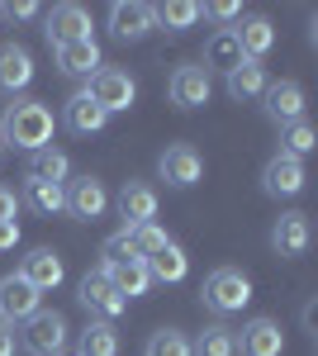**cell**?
Listing matches in <instances>:
<instances>
[{
	"label": "cell",
	"instance_id": "obj_27",
	"mask_svg": "<svg viewBox=\"0 0 318 356\" xmlns=\"http://www.w3.org/2000/svg\"><path fill=\"white\" fill-rule=\"evenodd\" d=\"M190 356H238V332L228 328V323H209L190 342Z\"/></svg>",
	"mask_w": 318,
	"mask_h": 356
},
{
	"label": "cell",
	"instance_id": "obj_4",
	"mask_svg": "<svg viewBox=\"0 0 318 356\" xmlns=\"http://www.w3.org/2000/svg\"><path fill=\"white\" fill-rule=\"evenodd\" d=\"M19 347H24L29 356L67 352V318H62L57 309H38L33 318H24V337H19Z\"/></svg>",
	"mask_w": 318,
	"mask_h": 356
},
{
	"label": "cell",
	"instance_id": "obj_29",
	"mask_svg": "<svg viewBox=\"0 0 318 356\" xmlns=\"http://www.w3.org/2000/svg\"><path fill=\"white\" fill-rule=\"evenodd\" d=\"M77 356H119V332L114 323H86L77 342Z\"/></svg>",
	"mask_w": 318,
	"mask_h": 356
},
{
	"label": "cell",
	"instance_id": "obj_19",
	"mask_svg": "<svg viewBox=\"0 0 318 356\" xmlns=\"http://www.w3.org/2000/svg\"><path fill=\"white\" fill-rule=\"evenodd\" d=\"M53 62H57L62 76H95V72L105 67L95 38H81V43H62V48H53Z\"/></svg>",
	"mask_w": 318,
	"mask_h": 356
},
{
	"label": "cell",
	"instance_id": "obj_33",
	"mask_svg": "<svg viewBox=\"0 0 318 356\" xmlns=\"http://www.w3.org/2000/svg\"><path fill=\"white\" fill-rule=\"evenodd\" d=\"M124 233H129V243H133V252H138V257H152L157 247L171 243V238L161 233L157 223H138V228H124Z\"/></svg>",
	"mask_w": 318,
	"mask_h": 356
},
{
	"label": "cell",
	"instance_id": "obj_15",
	"mask_svg": "<svg viewBox=\"0 0 318 356\" xmlns=\"http://www.w3.org/2000/svg\"><path fill=\"white\" fill-rule=\"evenodd\" d=\"M266 119L271 124H294V119H304V86L299 81H271L266 86Z\"/></svg>",
	"mask_w": 318,
	"mask_h": 356
},
{
	"label": "cell",
	"instance_id": "obj_7",
	"mask_svg": "<svg viewBox=\"0 0 318 356\" xmlns=\"http://www.w3.org/2000/svg\"><path fill=\"white\" fill-rule=\"evenodd\" d=\"M157 176L171 186V191H190L200 176H205V157L190 147V143H171L157 157Z\"/></svg>",
	"mask_w": 318,
	"mask_h": 356
},
{
	"label": "cell",
	"instance_id": "obj_14",
	"mask_svg": "<svg viewBox=\"0 0 318 356\" xmlns=\"http://www.w3.org/2000/svg\"><path fill=\"white\" fill-rule=\"evenodd\" d=\"M238 356H285V332L276 318H252L238 332Z\"/></svg>",
	"mask_w": 318,
	"mask_h": 356
},
{
	"label": "cell",
	"instance_id": "obj_40",
	"mask_svg": "<svg viewBox=\"0 0 318 356\" xmlns=\"http://www.w3.org/2000/svg\"><path fill=\"white\" fill-rule=\"evenodd\" d=\"M57 356H77V352H57Z\"/></svg>",
	"mask_w": 318,
	"mask_h": 356
},
{
	"label": "cell",
	"instance_id": "obj_25",
	"mask_svg": "<svg viewBox=\"0 0 318 356\" xmlns=\"http://www.w3.org/2000/svg\"><path fill=\"white\" fill-rule=\"evenodd\" d=\"M67 176H72V162H67V152H62V147H38V152H29V181L62 186Z\"/></svg>",
	"mask_w": 318,
	"mask_h": 356
},
{
	"label": "cell",
	"instance_id": "obj_22",
	"mask_svg": "<svg viewBox=\"0 0 318 356\" xmlns=\"http://www.w3.org/2000/svg\"><path fill=\"white\" fill-rule=\"evenodd\" d=\"M233 38H238V48L247 62H262L271 48H276V24L266 19V15H252V19H242L238 29H233Z\"/></svg>",
	"mask_w": 318,
	"mask_h": 356
},
{
	"label": "cell",
	"instance_id": "obj_10",
	"mask_svg": "<svg viewBox=\"0 0 318 356\" xmlns=\"http://www.w3.org/2000/svg\"><path fill=\"white\" fill-rule=\"evenodd\" d=\"M157 29V15H152V5H143V0H119L114 10H109V33L119 38V43H138V38H148Z\"/></svg>",
	"mask_w": 318,
	"mask_h": 356
},
{
	"label": "cell",
	"instance_id": "obj_9",
	"mask_svg": "<svg viewBox=\"0 0 318 356\" xmlns=\"http://www.w3.org/2000/svg\"><path fill=\"white\" fill-rule=\"evenodd\" d=\"M62 195H67V209H72L77 219H86V223H95L109 209V191H105L100 176H77V181L62 186Z\"/></svg>",
	"mask_w": 318,
	"mask_h": 356
},
{
	"label": "cell",
	"instance_id": "obj_21",
	"mask_svg": "<svg viewBox=\"0 0 318 356\" xmlns=\"http://www.w3.org/2000/svg\"><path fill=\"white\" fill-rule=\"evenodd\" d=\"M266 86H271V81H266V67H262V62H247V57H242L238 67L223 76V90H228V100H242V105H247V100H262Z\"/></svg>",
	"mask_w": 318,
	"mask_h": 356
},
{
	"label": "cell",
	"instance_id": "obj_13",
	"mask_svg": "<svg viewBox=\"0 0 318 356\" xmlns=\"http://www.w3.org/2000/svg\"><path fill=\"white\" fill-rule=\"evenodd\" d=\"M19 275H24L38 295H48V290H57L67 280V266H62V257H57L53 247H33L24 261H19Z\"/></svg>",
	"mask_w": 318,
	"mask_h": 356
},
{
	"label": "cell",
	"instance_id": "obj_38",
	"mask_svg": "<svg viewBox=\"0 0 318 356\" xmlns=\"http://www.w3.org/2000/svg\"><path fill=\"white\" fill-rule=\"evenodd\" d=\"M19 247V223H0V252H15Z\"/></svg>",
	"mask_w": 318,
	"mask_h": 356
},
{
	"label": "cell",
	"instance_id": "obj_11",
	"mask_svg": "<svg viewBox=\"0 0 318 356\" xmlns=\"http://www.w3.org/2000/svg\"><path fill=\"white\" fill-rule=\"evenodd\" d=\"M262 191L271 195V200H294V195L304 191V162L276 152V157L262 166Z\"/></svg>",
	"mask_w": 318,
	"mask_h": 356
},
{
	"label": "cell",
	"instance_id": "obj_23",
	"mask_svg": "<svg viewBox=\"0 0 318 356\" xmlns=\"http://www.w3.org/2000/svg\"><path fill=\"white\" fill-rule=\"evenodd\" d=\"M109 275V285L124 295V300H138V295H148V285H152V275L143 266V257H133V261H119V266H100Z\"/></svg>",
	"mask_w": 318,
	"mask_h": 356
},
{
	"label": "cell",
	"instance_id": "obj_31",
	"mask_svg": "<svg viewBox=\"0 0 318 356\" xmlns=\"http://www.w3.org/2000/svg\"><path fill=\"white\" fill-rule=\"evenodd\" d=\"M280 152H285V157H294V162H304V157L314 152V124H309V119L285 124V134H280Z\"/></svg>",
	"mask_w": 318,
	"mask_h": 356
},
{
	"label": "cell",
	"instance_id": "obj_39",
	"mask_svg": "<svg viewBox=\"0 0 318 356\" xmlns=\"http://www.w3.org/2000/svg\"><path fill=\"white\" fill-rule=\"evenodd\" d=\"M15 347H19V342H15V328L0 323V356H15Z\"/></svg>",
	"mask_w": 318,
	"mask_h": 356
},
{
	"label": "cell",
	"instance_id": "obj_37",
	"mask_svg": "<svg viewBox=\"0 0 318 356\" xmlns=\"http://www.w3.org/2000/svg\"><path fill=\"white\" fill-rule=\"evenodd\" d=\"M0 15H10V19H19V24H24V19H33V15H38V5H33V0H19V5H0Z\"/></svg>",
	"mask_w": 318,
	"mask_h": 356
},
{
	"label": "cell",
	"instance_id": "obj_30",
	"mask_svg": "<svg viewBox=\"0 0 318 356\" xmlns=\"http://www.w3.org/2000/svg\"><path fill=\"white\" fill-rule=\"evenodd\" d=\"M152 15H157V24L166 29V33H186V29H195V19H200V5H195V0H166V5H152Z\"/></svg>",
	"mask_w": 318,
	"mask_h": 356
},
{
	"label": "cell",
	"instance_id": "obj_36",
	"mask_svg": "<svg viewBox=\"0 0 318 356\" xmlns=\"http://www.w3.org/2000/svg\"><path fill=\"white\" fill-rule=\"evenodd\" d=\"M15 214H19V195L10 186H0V223H15Z\"/></svg>",
	"mask_w": 318,
	"mask_h": 356
},
{
	"label": "cell",
	"instance_id": "obj_6",
	"mask_svg": "<svg viewBox=\"0 0 318 356\" xmlns=\"http://www.w3.org/2000/svg\"><path fill=\"white\" fill-rule=\"evenodd\" d=\"M166 95H171L176 110H200V105H209V95H214V76L200 62H181L171 72V81H166Z\"/></svg>",
	"mask_w": 318,
	"mask_h": 356
},
{
	"label": "cell",
	"instance_id": "obj_16",
	"mask_svg": "<svg viewBox=\"0 0 318 356\" xmlns=\"http://www.w3.org/2000/svg\"><path fill=\"white\" fill-rule=\"evenodd\" d=\"M309 243H314V228H309V214H299V209L280 214L276 228H271V247H276L280 257H304Z\"/></svg>",
	"mask_w": 318,
	"mask_h": 356
},
{
	"label": "cell",
	"instance_id": "obj_34",
	"mask_svg": "<svg viewBox=\"0 0 318 356\" xmlns=\"http://www.w3.org/2000/svg\"><path fill=\"white\" fill-rule=\"evenodd\" d=\"M133 257H138V252H133L124 228H119L114 238H105V247H100V266H119V261H133Z\"/></svg>",
	"mask_w": 318,
	"mask_h": 356
},
{
	"label": "cell",
	"instance_id": "obj_41",
	"mask_svg": "<svg viewBox=\"0 0 318 356\" xmlns=\"http://www.w3.org/2000/svg\"><path fill=\"white\" fill-rule=\"evenodd\" d=\"M0 157H5V147H0Z\"/></svg>",
	"mask_w": 318,
	"mask_h": 356
},
{
	"label": "cell",
	"instance_id": "obj_18",
	"mask_svg": "<svg viewBox=\"0 0 318 356\" xmlns=\"http://www.w3.org/2000/svg\"><path fill=\"white\" fill-rule=\"evenodd\" d=\"M119 214H124V228H138V223H152L157 219V191L148 181H124L119 191Z\"/></svg>",
	"mask_w": 318,
	"mask_h": 356
},
{
	"label": "cell",
	"instance_id": "obj_26",
	"mask_svg": "<svg viewBox=\"0 0 318 356\" xmlns=\"http://www.w3.org/2000/svg\"><path fill=\"white\" fill-rule=\"evenodd\" d=\"M238 62H242V48H238V38H233V29H218L209 43H205V62H200V67H205V72H223V76H228Z\"/></svg>",
	"mask_w": 318,
	"mask_h": 356
},
{
	"label": "cell",
	"instance_id": "obj_20",
	"mask_svg": "<svg viewBox=\"0 0 318 356\" xmlns=\"http://www.w3.org/2000/svg\"><path fill=\"white\" fill-rule=\"evenodd\" d=\"M62 124H67L72 134L90 138V134H100V129H105V124H109V114L100 110V105H95V100H90L86 90H77V95H72V100L62 105Z\"/></svg>",
	"mask_w": 318,
	"mask_h": 356
},
{
	"label": "cell",
	"instance_id": "obj_32",
	"mask_svg": "<svg viewBox=\"0 0 318 356\" xmlns=\"http://www.w3.org/2000/svg\"><path fill=\"white\" fill-rule=\"evenodd\" d=\"M143 356H190V337L181 328H157L152 337H148Z\"/></svg>",
	"mask_w": 318,
	"mask_h": 356
},
{
	"label": "cell",
	"instance_id": "obj_12",
	"mask_svg": "<svg viewBox=\"0 0 318 356\" xmlns=\"http://www.w3.org/2000/svg\"><path fill=\"white\" fill-rule=\"evenodd\" d=\"M48 43L62 48V43H81V38H90V15H86V5H53L48 10Z\"/></svg>",
	"mask_w": 318,
	"mask_h": 356
},
{
	"label": "cell",
	"instance_id": "obj_2",
	"mask_svg": "<svg viewBox=\"0 0 318 356\" xmlns=\"http://www.w3.org/2000/svg\"><path fill=\"white\" fill-rule=\"evenodd\" d=\"M200 304H205L209 314H218V318L242 314V309L252 304V280H247L238 266H218V271H209V280H205Z\"/></svg>",
	"mask_w": 318,
	"mask_h": 356
},
{
	"label": "cell",
	"instance_id": "obj_24",
	"mask_svg": "<svg viewBox=\"0 0 318 356\" xmlns=\"http://www.w3.org/2000/svg\"><path fill=\"white\" fill-rule=\"evenodd\" d=\"M143 266H148V275L161 280V285H176V280H186V271H190L186 252H181L176 243H166V247H157L152 257H143Z\"/></svg>",
	"mask_w": 318,
	"mask_h": 356
},
{
	"label": "cell",
	"instance_id": "obj_28",
	"mask_svg": "<svg viewBox=\"0 0 318 356\" xmlns=\"http://www.w3.org/2000/svg\"><path fill=\"white\" fill-rule=\"evenodd\" d=\"M19 200H24L33 214H48V219L67 209V195H62V186H48V181H29V176H24V195H19Z\"/></svg>",
	"mask_w": 318,
	"mask_h": 356
},
{
	"label": "cell",
	"instance_id": "obj_17",
	"mask_svg": "<svg viewBox=\"0 0 318 356\" xmlns=\"http://www.w3.org/2000/svg\"><path fill=\"white\" fill-rule=\"evenodd\" d=\"M33 81V57L24 43H0V95H19Z\"/></svg>",
	"mask_w": 318,
	"mask_h": 356
},
{
	"label": "cell",
	"instance_id": "obj_35",
	"mask_svg": "<svg viewBox=\"0 0 318 356\" xmlns=\"http://www.w3.org/2000/svg\"><path fill=\"white\" fill-rule=\"evenodd\" d=\"M200 15H209V19H218V24H228V19H238V15H242V5H238V0H214V5H205Z\"/></svg>",
	"mask_w": 318,
	"mask_h": 356
},
{
	"label": "cell",
	"instance_id": "obj_3",
	"mask_svg": "<svg viewBox=\"0 0 318 356\" xmlns=\"http://www.w3.org/2000/svg\"><path fill=\"white\" fill-rule=\"evenodd\" d=\"M86 95L105 114H124V110H133V100H138V81H133L129 72H119V67H100V72L90 76V86H86Z\"/></svg>",
	"mask_w": 318,
	"mask_h": 356
},
{
	"label": "cell",
	"instance_id": "obj_8",
	"mask_svg": "<svg viewBox=\"0 0 318 356\" xmlns=\"http://www.w3.org/2000/svg\"><path fill=\"white\" fill-rule=\"evenodd\" d=\"M38 309H43V295H38V290H33L19 271L0 280V323H10V328H15V323L33 318Z\"/></svg>",
	"mask_w": 318,
	"mask_h": 356
},
{
	"label": "cell",
	"instance_id": "obj_1",
	"mask_svg": "<svg viewBox=\"0 0 318 356\" xmlns=\"http://www.w3.org/2000/svg\"><path fill=\"white\" fill-rule=\"evenodd\" d=\"M57 119L43 100H10L0 114V147H19V152H38L53 147Z\"/></svg>",
	"mask_w": 318,
	"mask_h": 356
},
{
	"label": "cell",
	"instance_id": "obj_5",
	"mask_svg": "<svg viewBox=\"0 0 318 356\" xmlns=\"http://www.w3.org/2000/svg\"><path fill=\"white\" fill-rule=\"evenodd\" d=\"M77 300L86 314H95V323H109V318H119L124 309H129V300L109 285V275L95 266V271H86L81 275V285H77Z\"/></svg>",
	"mask_w": 318,
	"mask_h": 356
}]
</instances>
